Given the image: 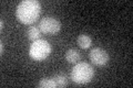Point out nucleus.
I'll return each instance as SVG.
<instances>
[{
  "label": "nucleus",
  "instance_id": "obj_7",
  "mask_svg": "<svg viewBox=\"0 0 133 88\" xmlns=\"http://www.w3.org/2000/svg\"><path fill=\"white\" fill-rule=\"evenodd\" d=\"M77 43L81 49H88L91 46L92 40L88 34H80L77 39Z\"/></svg>",
  "mask_w": 133,
  "mask_h": 88
},
{
  "label": "nucleus",
  "instance_id": "obj_5",
  "mask_svg": "<svg viewBox=\"0 0 133 88\" xmlns=\"http://www.w3.org/2000/svg\"><path fill=\"white\" fill-rule=\"evenodd\" d=\"M90 61L97 66H104L109 62V54L101 47H94L90 52Z\"/></svg>",
  "mask_w": 133,
  "mask_h": 88
},
{
  "label": "nucleus",
  "instance_id": "obj_3",
  "mask_svg": "<svg viewBox=\"0 0 133 88\" xmlns=\"http://www.w3.org/2000/svg\"><path fill=\"white\" fill-rule=\"evenodd\" d=\"M51 53V45L48 41L39 39L33 41L29 49V55L35 61H43Z\"/></svg>",
  "mask_w": 133,
  "mask_h": 88
},
{
  "label": "nucleus",
  "instance_id": "obj_9",
  "mask_svg": "<svg viewBox=\"0 0 133 88\" xmlns=\"http://www.w3.org/2000/svg\"><path fill=\"white\" fill-rule=\"evenodd\" d=\"M27 34H28L29 40H31V41H37V40L40 39V36H41V31H40V29L37 28V27H30V28L28 29Z\"/></svg>",
  "mask_w": 133,
  "mask_h": 88
},
{
  "label": "nucleus",
  "instance_id": "obj_11",
  "mask_svg": "<svg viewBox=\"0 0 133 88\" xmlns=\"http://www.w3.org/2000/svg\"><path fill=\"white\" fill-rule=\"evenodd\" d=\"M0 44H1V45H0V47H1V53H0V54H1V55H2V54H3V43L1 42V43H0Z\"/></svg>",
  "mask_w": 133,
  "mask_h": 88
},
{
  "label": "nucleus",
  "instance_id": "obj_10",
  "mask_svg": "<svg viewBox=\"0 0 133 88\" xmlns=\"http://www.w3.org/2000/svg\"><path fill=\"white\" fill-rule=\"evenodd\" d=\"M53 78L57 83V87H64L68 85V78L64 74H57Z\"/></svg>",
  "mask_w": 133,
  "mask_h": 88
},
{
  "label": "nucleus",
  "instance_id": "obj_12",
  "mask_svg": "<svg viewBox=\"0 0 133 88\" xmlns=\"http://www.w3.org/2000/svg\"><path fill=\"white\" fill-rule=\"evenodd\" d=\"M0 24H1V27H0V29L2 30V29H3V21H2V20H1V22H0Z\"/></svg>",
  "mask_w": 133,
  "mask_h": 88
},
{
  "label": "nucleus",
  "instance_id": "obj_1",
  "mask_svg": "<svg viewBox=\"0 0 133 88\" xmlns=\"http://www.w3.org/2000/svg\"><path fill=\"white\" fill-rule=\"evenodd\" d=\"M41 14V5L38 0H23L18 5L16 17L23 24H32Z\"/></svg>",
  "mask_w": 133,
  "mask_h": 88
},
{
  "label": "nucleus",
  "instance_id": "obj_8",
  "mask_svg": "<svg viewBox=\"0 0 133 88\" xmlns=\"http://www.w3.org/2000/svg\"><path fill=\"white\" fill-rule=\"evenodd\" d=\"M38 87L41 88H55L57 87V83L53 77H44L38 83Z\"/></svg>",
  "mask_w": 133,
  "mask_h": 88
},
{
  "label": "nucleus",
  "instance_id": "obj_4",
  "mask_svg": "<svg viewBox=\"0 0 133 88\" xmlns=\"http://www.w3.org/2000/svg\"><path fill=\"white\" fill-rule=\"evenodd\" d=\"M39 29L45 34H56L61 30V22L55 17H44L40 20Z\"/></svg>",
  "mask_w": 133,
  "mask_h": 88
},
{
  "label": "nucleus",
  "instance_id": "obj_6",
  "mask_svg": "<svg viewBox=\"0 0 133 88\" xmlns=\"http://www.w3.org/2000/svg\"><path fill=\"white\" fill-rule=\"evenodd\" d=\"M64 57H65L66 62L70 63V64H76V63L79 62V60H80L81 55H80V53H79L78 50L70 49V50H68V51L65 52Z\"/></svg>",
  "mask_w": 133,
  "mask_h": 88
},
{
  "label": "nucleus",
  "instance_id": "obj_2",
  "mask_svg": "<svg viewBox=\"0 0 133 88\" xmlns=\"http://www.w3.org/2000/svg\"><path fill=\"white\" fill-rule=\"evenodd\" d=\"M94 77V69L88 63H78L73 66L71 70V79L73 83L83 85V84H88L93 79Z\"/></svg>",
  "mask_w": 133,
  "mask_h": 88
}]
</instances>
